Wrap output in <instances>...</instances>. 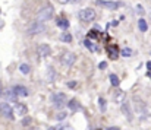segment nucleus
I'll use <instances>...</instances> for the list:
<instances>
[{"mask_svg": "<svg viewBox=\"0 0 151 130\" xmlns=\"http://www.w3.org/2000/svg\"><path fill=\"white\" fill-rule=\"evenodd\" d=\"M148 77H150V79H151V73H148Z\"/></svg>", "mask_w": 151, "mask_h": 130, "instance_id": "nucleus-37", "label": "nucleus"}, {"mask_svg": "<svg viewBox=\"0 0 151 130\" xmlns=\"http://www.w3.org/2000/svg\"><path fill=\"white\" fill-rule=\"evenodd\" d=\"M60 41L63 43H72V34L70 32H63L60 35Z\"/></svg>", "mask_w": 151, "mask_h": 130, "instance_id": "nucleus-13", "label": "nucleus"}, {"mask_svg": "<svg viewBox=\"0 0 151 130\" xmlns=\"http://www.w3.org/2000/svg\"><path fill=\"white\" fill-rule=\"evenodd\" d=\"M46 31V27H44V23H41V22H34V23H31L30 27H28V29H27V34L28 35H37V34H41V32H44Z\"/></svg>", "mask_w": 151, "mask_h": 130, "instance_id": "nucleus-3", "label": "nucleus"}, {"mask_svg": "<svg viewBox=\"0 0 151 130\" xmlns=\"http://www.w3.org/2000/svg\"><path fill=\"white\" fill-rule=\"evenodd\" d=\"M6 95H7V98H9V99H13V102H16L18 95L15 94V91H13V89H9L7 92H6Z\"/></svg>", "mask_w": 151, "mask_h": 130, "instance_id": "nucleus-20", "label": "nucleus"}, {"mask_svg": "<svg viewBox=\"0 0 151 130\" xmlns=\"http://www.w3.org/2000/svg\"><path fill=\"white\" fill-rule=\"evenodd\" d=\"M3 25H5V22H3L2 19H0V29H2V28H3Z\"/></svg>", "mask_w": 151, "mask_h": 130, "instance_id": "nucleus-35", "label": "nucleus"}, {"mask_svg": "<svg viewBox=\"0 0 151 130\" xmlns=\"http://www.w3.org/2000/svg\"><path fill=\"white\" fill-rule=\"evenodd\" d=\"M78 18H79V21H82V22H91V21L95 19V10L91 9V7L82 9L79 13H78Z\"/></svg>", "mask_w": 151, "mask_h": 130, "instance_id": "nucleus-2", "label": "nucleus"}, {"mask_svg": "<svg viewBox=\"0 0 151 130\" xmlns=\"http://www.w3.org/2000/svg\"><path fill=\"white\" fill-rule=\"evenodd\" d=\"M131 54H132V50H131V48H123V50H122V56H123V57H129Z\"/></svg>", "mask_w": 151, "mask_h": 130, "instance_id": "nucleus-25", "label": "nucleus"}, {"mask_svg": "<svg viewBox=\"0 0 151 130\" xmlns=\"http://www.w3.org/2000/svg\"><path fill=\"white\" fill-rule=\"evenodd\" d=\"M60 61H62V64H63V66L70 67L72 64L77 61V56H75L73 53H70V51H65V53L62 54V57H60Z\"/></svg>", "mask_w": 151, "mask_h": 130, "instance_id": "nucleus-4", "label": "nucleus"}, {"mask_svg": "<svg viewBox=\"0 0 151 130\" xmlns=\"http://www.w3.org/2000/svg\"><path fill=\"white\" fill-rule=\"evenodd\" d=\"M50 53H52V47L48 44H40L37 47V54L40 57H47V56H50Z\"/></svg>", "mask_w": 151, "mask_h": 130, "instance_id": "nucleus-7", "label": "nucleus"}, {"mask_svg": "<svg viewBox=\"0 0 151 130\" xmlns=\"http://www.w3.org/2000/svg\"><path fill=\"white\" fill-rule=\"evenodd\" d=\"M0 114H2L5 119L13 120V108H12L7 102H0Z\"/></svg>", "mask_w": 151, "mask_h": 130, "instance_id": "nucleus-6", "label": "nucleus"}, {"mask_svg": "<svg viewBox=\"0 0 151 130\" xmlns=\"http://www.w3.org/2000/svg\"><path fill=\"white\" fill-rule=\"evenodd\" d=\"M106 66H107V63H106V61H101V63L98 64V67L101 69V70H103V69H106Z\"/></svg>", "mask_w": 151, "mask_h": 130, "instance_id": "nucleus-29", "label": "nucleus"}, {"mask_svg": "<svg viewBox=\"0 0 151 130\" xmlns=\"http://www.w3.org/2000/svg\"><path fill=\"white\" fill-rule=\"evenodd\" d=\"M78 107H79V105H78L77 101H70V102H69V108H70V110H78Z\"/></svg>", "mask_w": 151, "mask_h": 130, "instance_id": "nucleus-26", "label": "nucleus"}, {"mask_svg": "<svg viewBox=\"0 0 151 130\" xmlns=\"http://www.w3.org/2000/svg\"><path fill=\"white\" fill-rule=\"evenodd\" d=\"M125 98H126V94H125V91H117V92L115 94V97H113V99H115L116 104H122L125 101Z\"/></svg>", "mask_w": 151, "mask_h": 130, "instance_id": "nucleus-11", "label": "nucleus"}, {"mask_svg": "<svg viewBox=\"0 0 151 130\" xmlns=\"http://www.w3.org/2000/svg\"><path fill=\"white\" fill-rule=\"evenodd\" d=\"M107 51L110 53L111 59H116V57L119 56V51H117V48H116V47H109V48H107Z\"/></svg>", "mask_w": 151, "mask_h": 130, "instance_id": "nucleus-17", "label": "nucleus"}, {"mask_svg": "<svg viewBox=\"0 0 151 130\" xmlns=\"http://www.w3.org/2000/svg\"><path fill=\"white\" fill-rule=\"evenodd\" d=\"M19 70H21L23 75H28V73L31 72V67H30V64H27V63H22L21 66H19Z\"/></svg>", "mask_w": 151, "mask_h": 130, "instance_id": "nucleus-16", "label": "nucleus"}, {"mask_svg": "<svg viewBox=\"0 0 151 130\" xmlns=\"http://www.w3.org/2000/svg\"><path fill=\"white\" fill-rule=\"evenodd\" d=\"M54 130H73V129H72V126H69V124H60V126H57Z\"/></svg>", "mask_w": 151, "mask_h": 130, "instance_id": "nucleus-23", "label": "nucleus"}, {"mask_svg": "<svg viewBox=\"0 0 151 130\" xmlns=\"http://www.w3.org/2000/svg\"><path fill=\"white\" fill-rule=\"evenodd\" d=\"M98 102H100V108H101V111H104V110H106V101H104L103 98H100Z\"/></svg>", "mask_w": 151, "mask_h": 130, "instance_id": "nucleus-27", "label": "nucleus"}, {"mask_svg": "<svg viewBox=\"0 0 151 130\" xmlns=\"http://www.w3.org/2000/svg\"><path fill=\"white\" fill-rule=\"evenodd\" d=\"M98 6H103V7H106V9H110V10H116V9H119V6H120V3H117V2H104V0H97L95 2Z\"/></svg>", "mask_w": 151, "mask_h": 130, "instance_id": "nucleus-8", "label": "nucleus"}, {"mask_svg": "<svg viewBox=\"0 0 151 130\" xmlns=\"http://www.w3.org/2000/svg\"><path fill=\"white\" fill-rule=\"evenodd\" d=\"M66 102H68V98L63 92H57L53 95V105L56 108H62V107H65L66 105Z\"/></svg>", "mask_w": 151, "mask_h": 130, "instance_id": "nucleus-5", "label": "nucleus"}, {"mask_svg": "<svg viewBox=\"0 0 151 130\" xmlns=\"http://www.w3.org/2000/svg\"><path fill=\"white\" fill-rule=\"evenodd\" d=\"M2 91H3V86H2V82H0V94H2Z\"/></svg>", "mask_w": 151, "mask_h": 130, "instance_id": "nucleus-36", "label": "nucleus"}, {"mask_svg": "<svg viewBox=\"0 0 151 130\" xmlns=\"http://www.w3.org/2000/svg\"><path fill=\"white\" fill-rule=\"evenodd\" d=\"M120 110H122L123 115L126 117L128 120H132V119H134V115H132V110H131V105H129L128 102H125V101H123V102L120 104Z\"/></svg>", "mask_w": 151, "mask_h": 130, "instance_id": "nucleus-9", "label": "nucleus"}, {"mask_svg": "<svg viewBox=\"0 0 151 130\" xmlns=\"http://www.w3.org/2000/svg\"><path fill=\"white\" fill-rule=\"evenodd\" d=\"M56 23H57V27H59V28H62V29H68V27H69V21H68V19H65V18H62V19L59 18Z\"/></svg>", "mask_w": 151, "mask_h": 130, "instance_id": "nucleus-12", "label": "nucleus"}, {"mask_svg": "<svg viewBox=\"0 0 151 130\" xmlns=\"http://www.w3.org/2000/svg\"><path fill=\"white\" fill-rule=\"evenodd\" d=\"M138 28H140L142 32H145L147 29H148V25H147V22H145V19H140V21H138Z\"/></svg>", "mask_w": 151, "mask_h": 130, "instance_id": "nucleus-15", "label": "nucleus"}, {"mask_svg": "<svg viewBox=\"0 0 151 130\" xmlns=\"http://www.w3.org/2000/svg\"><path fill=\"white\" fill-rule=\"evenodd\" d=\"M12 89L15 91V94H16L18 97H28V94H30L28 89L25 88V86H22V85H15Z\"/></svg>", "mask_w": 151, "mask_h": 130, "instance_id": "nucleus-10", "label": "nucleus"}, {"mask_svg": "<svg viewBox=\"0 0 151 130\" xmlns=\"http://www.w3.org/2000/svg\"><path fill=\"white\" fill-rule=\"evenodd\" d=\"M135 101H136V110H138V113H141V111L144 110V104H142V101H141L140 98H135Z\"/></svg>", "mask_w": 151, "mask_h": 130, "instance_id": "nucleus-21", "label": "nucleus"}, {"mask_svg": "<svg viewBox=\"0 0 151 130\" xmlns=\"http://www.w3.org/2000/svg\"><path fill=\"white\" fill-rule=\"evenodd\" d=\"M75 85H77V83H75V82H69V83H68V86H69V88H73Z\"/></svg>", "mask_w": 151, "mask_h": 130, "instance_id": "nucleus-33", "label": "nucleus"}, {"mask_svg": "<svg viewBox=\"0 0 151 130\" xmlns=\"http://www.w3.org/2000/svg\"><path fill=\"white\" fill-rule=\"evenodd\" d=\"M107 130H120V129H119V127H109Z\"/></svg>", "mask_w": 151, "mask_h": 130, "instance_id": "nucleus-34", "label": "nucleus"}, {"mask_svg": "<svg viewBox=\"0 0 151 130\" xmlns=\"http://www.w3.org/2000/svg\"><path fill=\"white\" fill-rule=\"evenodd\" d=\"M84 45H85L88 50H91V51H95V47L93 45V43H91L90 40H85V41H84Z\"/></svg>", "mask_w": 151, "mask_h": 130, "instance_id": "nucleus-22", "label": "nucleus"}, {"mask_svg": "<svg viewBox=\"0 0 151 130\" xmlns=\"http://www.w3.org/2000/svg\"><path fill=\"white\" fill-rule=\"evenodd\" d=\"M147 69L151 72V61H147Z\"/></svg>", "mask_w": 151, "mask_h": 130, "instance_id": "nucleus-32", "label": "nucleus"}, {"mask_svg": "<svg viewBox=\"0 0 151 130\" xmlns=\"http://www.w3.org/2000/svg\"><path fill=\"white\" fill-rule=\"evenodd\" d=\"M16 111H18V114L25 115V114H27V107H25L23 104H18V105H16Z\"/></svg>", "mask_w": 151, "mask_h": 130, "instance_id": "nucleus-18", "label": "nucleus"}, {"mask_svg": "<svg viewBox=\"0 0 151 130\" xmlns=\"http://www.w3.org/2000/svg\"><path fill=\"white\" fill-rule=\"evenodd\" d=\"M110 82H111V85L113 86H119V83H120V81H119V77L116 76V75H110Z\"/></svg>", "mask_w": 151, "mask_h": 130, "instance_id": "nucleus-19", "label": "nucleus"}, {"mask_svg": "<svg viewBox=\"0 0 151 130\" xmlns=\"http://www.w3.org/2000/svg\"><path fill=\"white\" fill-rule=\"evenodd\" d=\"M53 13H54V9H53V6H52V5L44 6L43 9H40V12H38V13H37L35 21H37V22H41V23H44L46 21L52 19Z\"/></svg>", "mask_w": 151, "mask_h": 130, "instance_id": "nucleus-1", "label": "nucleus"}, {"mask_svg": "<svg viewBox=\"0 0 151 130\" xmlns=\"http://www.w3.org/2000/svg\"><path fill=\"white\" fill-rule=\"evenodd\" d=\"M63 119H66V113L62 111L60 114H57V120H63Z\"/></svg>", "mask_w": 151, "mask_h": 130, "instance_id": "nucleus-28", "label": "nucleus"}, {"mask_svg": "<svg viewBox=\"0 0 151 130\" xmlns=\"http://www.w3.org/2000/svg\"><path fill=\"white\" fill-rule=\"evenodd\" d=\"M54 77H56V73H54L53 67H52V66H48V69H47V81L53 82V81H54Z\"/></svg>", "mask_w": 151, "mask_h": 130, "instance_id": "nucleus-14", "label": "nucleus"}, {"mask_svg": "<svg viewBox=\"0 0 151 130\" xmlns=\"http://www.w3.org/2000/svg\"><path fill=\"white\" fill-rule=\"evenodd\" d=\"M60 5H72V3H77L79 0H57Z\"/></svg>", "mask_w": 151, "mask_h": 130, "instance_id": "nucleus-24", "label": "nucleus"}, {"mask_svg": "<svg viewBox=\"0 0 151 130\" xmlns=\"http://www.w3.org/2000/svg\"><path fill=\"white\" fill-rule=\"evenodd\" d=\"M136 12H138V13H144V9H142V6H138V7H136Z\"/></svg>", "mask_w": 151, "mask_h": 130, "instance_id": "nucleus-31", "label": "nucleus"}, {"mask_svg": "<svg viewBox=\"0 0 151 130\" xmlns=\"http://www.w3.org/2000/svg\"><path fill=\"white\" fill-rule=\"evenodd\" d=\"M30 123H31V119H23V120H22V124H23V126H27V124H30Z\"/></svg>", "mask_w": 151, "mask_h": 130, "instance_id": "nucleus-30", "label": "nucleus"}]
</instances>
